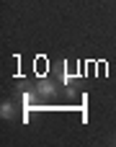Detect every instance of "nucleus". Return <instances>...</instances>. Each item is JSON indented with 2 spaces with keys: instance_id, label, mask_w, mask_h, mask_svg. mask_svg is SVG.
<instances>
[{
  "instance_id": "obj_1",
  "label": "nucleus",
  "mask_w": 116,
  "mask_h": 147,
  "mask_svg": "<svg viewBox=\"0 0 116 147\" xmlns=\"http://www.w3.org/2000/svg\"><path fill=\"white\" fill-rule=\"evenodd\" d=\"M36 93H41V96H49V98H52V96H57V88H54L52 83H39V85H36Z\"/></svg>"
},
{
  "instance_id": "obj_2",
  "label": "nucleus",
  "mask_w": 116,
  "mask_h": 147,
  "mask_svg": "<svg viewBox=\"0 0 116 147\" xmlns=\"http://www.w3.org/2000/svg\"><path fill=\"white\" fill-rule=\"evenodd\" d=\"M0 116H3V119H10V116H13V103H10V101H5V103L0 106Z\"/></svg>"
},
{
  "instance_id": "obj_3",
  "label": "nucleus",
  "mask_w": 116,
  "mask_h": 147,
  "mask_svg": "<svg viewBox=\"0 0 116 147\" xmlns=\"http://www.w3.org/2000/svg\"><path fill=\"white\" fill-rule=\"evenodd\" d=\"M78 78H80V75H78V72H67V65H65V72H62V83H65V85H70V83H72V80H78Z\"/></svg>"
}]
</instances>
